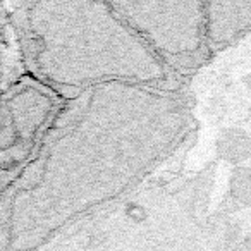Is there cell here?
Listing matches in <instances>:
<instances>
[{"mask_svg":"<svg viewBox=\"0 0 251 251\" xmlns=\"http://www.w3.org/2000/svg\"><path fill=\"white\" fill-rule=\"evenodd\" d=\"M188 129L179 86L112 83L64 100L26 169L0 193V251H42L131 195Z\"/></svg>","mask_w":251,"mask_h":251,"instance_id":"1","label":"cell"},{"mask_svg":"<svg viewBox=\"0 0 251 251\" xmlns=\"http://www.w3.org/2000/svg\"><path fill=\"white\" fill-rule=\"evenodd\" d=\"M5 16L25 73L62 100L112 83L179 86L110 2H21Z\"/></svg>","mask_w":251,"mask_h":251,"instance_id":"2","label":"cell"},{"mask_svg":"<svg viewBox=\"0 0 251 251\" xmlns=\"http://www.w3.org/2000/svg\"><path fill=\"white\" fill-rule=\"evenodd\" d=\"M64 100L29 74L0 90V193L33 160Z\"/></svg>","mask_w":251,"mask_h":251,"instance_id":"3","label":"cell"},{"mask_svg":"<svg viewBox=\"0 0 251 251\" xmlns=\"http://www.w3.org/2000/svg\"><path fill=\"white\" fill-rule=\"evenodd\" d=\"M110 4L177 79L195 67L206 40L205 5L162 0Z\"/></svg>","mask_w":251,"mask_h":251,"instance_id":"4","label":"cell"},{"mask_svg":"<svg viewBox=\"0 0 251 251\" xmlns=\"http://www.w3.org/2000/svg\"><path fill=\"white\" fill-rule=\"evenodd\" d=\"M9 64H7V57H5V53L0 50V90H2V86H4L5 83H7L9 79Z\"/></svg>","mask_w":251,"mask_h":251,"instance_id":"5","label":"cell"}]
</instances>
